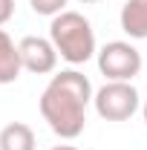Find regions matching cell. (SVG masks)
I'll list each match as a JSON object with an SVG mask.
<instances>
[{"mask_svg":"<svg viewBox=\"0 0 147 150\" xmlns=\"http://www.w3.org/2000/svg\"><path fill=\"white\" fill-rule=\"evenodd\" d=\"M92 95L95 90L84 72L64 69L52 75L46 90L40 93V115L55 136L72 142L87 127V107H90Z\"/></svg>","mask_w":147,"mask_h":150,"instance_id":"6da1fadb","label":"cell"},{"mask_svg":"<svg viewBox=\"0 0 147 150\" xmlns=\"http://www.w3.org/2000/svg\"><path fill=\"white\" fill-rule=\"evenodd\" d=\"M49 40L55 43L58 55L64 58L66 64H87L92 55H98L95 49V32H92V23L81 12H61L52 18L49 23Z\"/></svg>","mask_w":147,"mask_h":150,"instance_id":"7a4b0ae2","label":"cell"},{"mask_svg":"<svg viewBox=\"0 0 147 150\" xmlns=\"http://www.w3.org/2000/svg\"><path fill=\"white\" fill-rule=\"evenodd\" d=\"M92 104L104 121H127L139 112L141 98L130 81H107L101 90H95Z\"/></svg>","mask_w":147,"mask_h":150,"instance_id":"3957f363","label":"cell"},{"mask_svg":"<svg viewBox=\"0 0 147 150\" xmlns=\"http://www.w3.org/2000/svg\"><path fill=\"white\" fill-rule=\"evenodd\" d=\"M141 67L144 58L130 40H110L98 49V69L107 81H133Z\"/></svg>","mask_w":147,"mask_h":150,"instance_id":"277c9868","label":"cell"},{"mask_svg":"<svg viewBox=\"0 0 147 150\" xmlns=\"http://www.w3.org/2000/svg\"><path fill=\"white\" fill-rule=\"evenodd\" d=\"M20 46V61L23 69L32 75H49L58 67V49L49 38H37V35H26L18 43Z\"/></svg>","mask_w":147,"mask_h":150,"instance_id":"5b68a950","label":"cell"},{"mask_svg":"<svg viewBox=\"0 0 147 150\" xmlns=\"http://www.w3.org/2000/svg\"><path fill=\"white\" fill-rule=\"evenodd\" d=\"M118 23H121V32L130 40H144L147 38V0H127L121 6Z\"/></svg>","mask_w":147,"mask_h":150,"instance_id":"8992f818","label":"cell"},{"mask_svg":"<svg viewBox=\"0 0 147 150\" xmlns=\"http://www.w3.org/2000/svg\"><path fill=\"white\" fill-rule=\"evenodd\" d=\"M23 72V61H20V46L9 38L6 29H0V84H15Z\"/></svg>","mask_w":147,"mask_h":150,"instance_id":"52a82bcc","label":"cell"},{"mask_svg":"<svg viewBox=\"0 0 147 150\" xmlns=\"http://www.w3.org/2000/svg\"><path fill=\"white\" fill-rule=\"evenodd\" d=\"M0 150H35V130L23 121H12L0 130Z\"/></svg>","mask_w":147,"mask_h":150,"instance_id":"ba28073f","label":"cell"},{"mask_svg":"<svg viewBox=\"0 0 147 150\" xmlns=\"http://www.w3.org/2000/svg\"><path fill=\"white\" fill-rule=\"evenodd\" d=\"M29 6L35 15H43V18H55L66 12V0H29Z\"/></svg>","mask_w":147,"mask_h":150,"instance_id":"9c48e42d","label":"cell"},{"mask_svg":"<svg viewBox=\"0 0 147 150\" xmlns=\"http://www.w3.org/2000/svg\"><path fill=\"white\" fill-rule=\"evenodd\" d=\"M12 15H15V0H0V26L9 23Z\"/></svg>","mask_w":147,"mask_h":150,"instance_id":"30bf717a","label":"cell"},{"mask_svg":"<svg viewBox=\"0 0 147 150\" xmlns=\"http://www.w3.org/2000/svg\"><path fill=\"white\" fill-rule=\"evenodd\" d=\"M49 150H78L75 144H55V147H49Z\"/></svg>","mask_w":147,"mask_h":150,"instance_id":"8fae6325","label":"cell"},{"mask_svg":"<svg viewBox=\"0 0 147 150\" xmlns=\"http://www.w3.org/2000/svg\"><path fill=\"white\" fill-rule=\"evenodd\" d=\"M141 115H144V124H147V98H144V104H141Z\"/></svg>","mask_w":147,"mask_h":150,"instance_id":"7c38bea8","label":"cell"},{"mask_svg":"<svg viewBox=\"0 0 147 150\" xmlns=\"http://www.w3.org/2000/svg\"><path fill=\"white\" fill-rule=\"evenodd\" d=\"M78 3H84V6H95V3H101V0H78Z\"/></svg>","mask_w":147,"mask_h":150,"instance_id":"4fadbf2b","label":"cell"}]
</instances>
